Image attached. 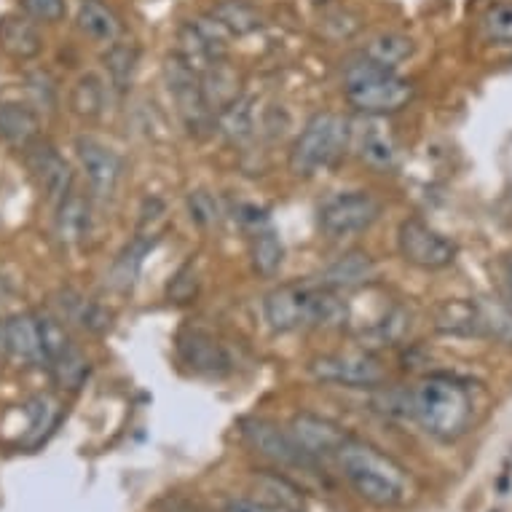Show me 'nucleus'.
Segmentation results:
<instances>
[{
    "mask_svg": "<svg viewBox=\"0 0 512 512\" xmlns=\"http://www.w3.org/2000/svg\"><path fill=\"white\" fill-rule=\"evenodd\" d=\"M41 135V118L25 102H0V140L25 151Z\"/></svg>",
    "mask_w": 512,
    "mask_h": 512,
    "instance_id": "nucleus-20",
    "label": "nucleus"
},
{
    "mask_svg": "<svg viewBox=\"0 0 512 512\" xmlns=\"http://www.w3.org/2000/svg\"><path fill=\"white\" fill-rule=\"evenodd\" d=\"M92 234V207L84 196L70 191L57 204V236L65 244H81Z\"/></svg>",
    "mask_w": 512,
    "mask_h": 512,
    "instance_id": "nucleus-22",
    "label": "nucleus"
},
{
    "mask_svg": "<svg viewBox=\"0 0 512 512\" xmlns=\"http://www.w3.org/2000/svg\"><path fill=\"white\" fill-rule=\"evenodd\" d=\"M164 78H167L169 97L175 100V108L180 118H183V124L191 132L210 129V124H215V116H212L207 102H204L202 76L188 68V65H183L177 57H172L167 62V68H164Z\"/></svg>",
    "mask_w": 512,
    "mask_h": 512,
    "instance_id": "nucleus-10",
    "label": "nucleus"
},
{
    "mask_svg": "<svg viewBox=\"0 0 512 512\" xmlns=\"http://www.w3.org/2000/svg\"><path fill=\"white\" fill-rule=\"evenodd\" d=\"M239 427H242V437L247 440V445L255 454H261L263 459L282 464V467H306V464H311L303 456L301 448L295 445L290 432L279 429L277 424H271L266 419H244Z\"/></svg>",
    "mask_w": 512,
    "mask_h": 512,
    "instance_id": "nucleus-12",
    "label": "nucleus"
},
{
    "mask_svg": "<svg viewBox=\"0 0 512 512\" xmlns=\"http://www.w3.org/2000/svg\"><path fill=\"white\" fill-rule=\"evenodd\" d=\"M215 124H218L220 135L226 137L228 143L236 145L250 140L252 132H255V110H252V102L247 97H239L228 108L215 113Z\"/></svg>",
    "mask_w": 512,
    "mask_h": 512,
    "instance_id": "nucleus-28",
    "label": "nucleus"
},
{
    "mask_svg": "<svg viewBox=\"0 0 512 512\" xmlns=\"http://www.w3.org/2000/svg\"><path fill=\"white\" fill-rule=\"evenodd\" d=\"M105 68H108L110 84L116 89H126L132 84V76L137 70V49L126 46V43H110L108 54H105Z\"/></svg>",
    "mask_w": 512,
    "mask_h": 512,
    "instance_id": "nucleus-33",
    "label": "nucleus"
},
{
    "mask_svg": "<svg viewBox=\"0 0 512 512\" xmlns=\"http://www.w3.org/2000/svg\"><path fill=\"white\" fill-rule=\"evenodd\" d=\"M311 376L322 384L346 389H376L384 381V368L370 352H333L319 354L309 365Z\"/></svg>",
    "mask_w": 512,
    "mask_h": 512,
    "instance_id": "nucleus-7",
    "label": "nucleus"
},
{
    "mask_svg": "<svg viewBox=\"0 0 512 512\" xmlns=\"http://www.w3.org/2000/svg\"><path fill=\"white\" fill-rule=\"evenodd\" d=\"M177 357L199 376H223L231 370L226 346L202 328H183L177 333Z\"/></svg>",
    "mask_w": 512,
    "mask_h": 512,
    "instance_id": "nucleus-14",
    "label": "nucleus"
},
{
    "mask_svg": "<svg viewBox=\"0 0 512 512\" xmlns=\"http://www.w3.org/2000/svg\"><path fill=\"white\" fill-rule=\"evenodd\" d=\"M408 413L419 421L421 429L443 443L459 440L475 421V400L470 384L456 376L432 373L421 378L408 395Z\"/></svg>",
    "mask_w": 512,
    "mask_h": 512,
    "instance_id": "nucleus-1",
    "label": "nucleus"
},
{
    "mask_svg": "<svg viewBox=\"0 0 512 512\" xmlns=\"http://www.w3.org/2000/svg\"><path fill=\"white\" fill-rule=\"evenodd\" d=\"M258 488L261 494H266L263 502L277 507V510L285 512H298L301 510V491L290 483L287 478H279V475H258Z\"/></svg>",
    "mask_w": 512,
    "mask_h": 512,
    "instance_id": "nucleus-31",
    "label": "nucleus"
},
{
    "mask_svg": "<svg viewBox=\"0 0 512 512\" xmlns=\"http://www.w3.org/2000/svg\"><path fill=\"white\" fill-rule=\"evenodd\" d=\"M22 9L30 19H38V22H62L65 14H68V3L65 0H22Z\"/></svg>",
    "mask_w": 512,
    "mask_h": 512,
    "instance_id": "nucleus-36",
    "label": "nucleus"
},
{
    "mask_svg": "<svg viewBox=\"0 0 512 512\" xmlns=\"http://www.w3.org/2000/svg\"><path fill=\"white\" fill-rule=\"evenodd\" d=\"M202 94L204 102L210 113H220L223 108H228L231 102H236L242 97V89H239V78L226 62H220L215 68H210L207 73H202Z\"/></svg>",
    "mask_w": 512,
    "mask_h": 512,
    "instance_id": "nucleus-26",
    "label": "nucleus"
},
{
    "mask_svg": "<svg viewBox=\"0 0 512 512\" xmlns=\"http://www.w3.org/2000/svg\"><path fill=\"white\" fill-rule=\"evenodd\" d=\"M76 156L81 169H84L86 180L92 185L94 196L110 199V196L116 194L118 183L124 177V161H121V156L113 148L102 145L94 137H78Z\"/></svg>",
    "mask_w": 512,
    "mask_h": 512,
    "instance_id": "nucleus-11",
    "label": "nucleus"
},
{
    "mask_svg": "<svg viewBox=\"0 0 512 512\" xmlns=\"http://www.w3.org/2000/svg\"><path fill=\"white\" fill-rule=\"evenodd\" d=\"M0 49L14 59H33L43 49L41 33L30 19L3 17L0 19Z\"/></svg>",
    "mask_w": 512,
    "mask_h": 512,
    "instance_id": "nucleus-23",
    "label": "nucleus"
},
{
    "mask_svg": "<svg viewBox=\"0 0 512 512\" xmlns=\"http://www.w3.org/2000/svg\"><path fill=\"white\" fill-rule=\"evenodd\" d=\"M46 365H49L51 376H54V381L62 389H78L86 381V376H89V362H86V357L76 344L65 346Z\"/></svg>",
    "mask_w": 512,
    "mask_h": 512,
    "instance_id": "nucleus-29",
    "label": "nucleus"
},
{
    "mask_svg": "<svg viewBox=\"0 0 512 512\" xmlns=\"http://www.w3.org/2000/svg\"><path fill=\"white\" fill-rule=\"evenodd\" d=\"M78 27H81V33L100 43H116L121 38V19L102 0H81L78 3Z\"/></svg>",
    "mask_w": 512,
    "mask_h": 512,
    "instance_id": "nucleus-24",
    "label": "nucleus"
},
{
    "mask_svg": "<svg viewBox=\"0 0 512 512\" xmlns=\"http://www.w3.org/2000/svg\"><path fill=\"white\" fill-rule=\"evenodd\" d=\"M344 92L349 105L365 116H389L408 108L416 89L408 78L397 76L395 70L360 57L346 68Z\"/></svg>",
    "mask_w": 512,
    "mask_h": 512,
    "instance_id": "nucleus-4",
    "label": "nucleus"
},
{
    "mask_svg": "<svg viewBox=\"0 0 512 512\" xmlns=\"http://www.w3.org/2000/svg\"><path fill=\"white\" fill-rule=\"evenodd\" d=\"M435 330L445 336H483L486 325H483V306L472 298H454V301H443L435 309Z\"/></svg>",
    "mask_w": 512,
    "mask_h": 512,
    "instance_id": "nucleus-17",
    "label": "nucleus"
},
{
    "mask_svg": "<svg viewBox=\"0 0 512 512\" xmlns=\"http://www.w3.org/2000/svg\"><path fill=\"white\" fill-rule=\"evenodd\" d=\"M194 295H196L194 266H183V269L175 274V279H172V285H169V298H175L177 303H185V301H191Z\"/></svg>",
    "mask_w": 512,
    "mask_h": 512,
    "instance_id": "nucleus-38",
    "label": "nucleus"
},
{
    "mask_svg": "<svg viewBox=\"0 0 512 512\" xmlns=\"http://www.w3.org/2000/svg\"><path fill=\"white\" fill-rule=\"evenodd\" d=\"M413 54V41L411 38H405L400 33H384L373 38L368 43V49L362 51V57H368L370 62H376L381 68H389L395 70L400 62Z\"/></svg>",
    "mask_w": 512,
    "mask_h": 512,
    "instance_id": "nucleus-30",
    "label": "nucleus"
},
{
    "mask_svg": "<svg viewBox=\"0 0 512 512\" xmlns=\"http://www.w3.org/2000/svg\"><path fill=\"white\" fill-rule=\"evenodd\" d=\"M395 145L387 135L381 132H368L362 137V159L368 161L370 167L376 169H389L395 167Z\"/></svg>",
    "mask_w": 512,
    "mask_h": 512,
    "instance_id": "nucleus-34",
    "label": "nucleus"
},
{
    "mask_svg": "<svg viewBox=\"0 0 512 512\" xmlns=\"http://www.w3.org/2000/svg\"><path fill=\"white\" fill-rule=\"evenodd\" d=\"M188 210H191V218L202 226H210L218 220V204L207 191H196V194L188 196Z\"/></svg>",
    "mask_w": 512,
    "mask_h": 512,
    "instance_id": "nucleus-37",
    "label": "nucleus"
},
{
    "mask_svg": "<svg viewBox=\"0 0 512 512\" xmlns=\"http://www.w3.org/2000/svg\"><path fill=\"white\" fill-rule=\"evenodd\" d=\"M502 285H504V295H507V303L512 306V263H507V266H504Z\"/></svg>",
    "mask_w": 512,
    "mask_h": 512,
    "instance_id": "nucleus-40",
    "label": "nucleus"
},
{
    "mask_svg": "<svg viewBox=\"0 0 512 512\" xmlns=\"http://www.w3.org/2000/svg\"><path fill=\"white\" fill-rule=\"evenodd\" d=\"M3 346L6 352L19 360L22 365H46V352H43L41 317L30 311H17L3 322Z\"/></svg>",
    "mask_w": 512,
    "mask_h": 512,
    "instance_id": "nucleus-16",
    "label": "nucleus"
},
{
    "mask_svg": "<svg viewBox=\"0 0 512 512\" xmlns=\"http://www.w3.org/2000/svg\"><path fill=\"white\" fill-rule=\"evenodd\" d=\"M223 512H285L277 510V507H271L266 502H255V499H231L226 502Z\"/></svg>",
    "mask_w": 512,
    "mask_h": 512,
    "instance_id": "nucleus-39",
    "label": "nucleus"
},
{
    "mask_svg": "<svg viewBox=\"0 0 512 512\" xmlns=\"http://www.w3.org/2000/svg\"><path fill=\"white\" fill-rule=\"evenodd\" d=\"M290 437H293L295 445L301 448L303 456L314 464L322 462V459H336L338 448L344 445V440L349 435H346L338 424L322 419V416L298 413V416L290 421Z\"/></svg>",
    "mask_w": 512,
    "mask_h": 512,
    "instance_id": "nucleus-13",
    "label": "nucleus"
},
{
    "mask_svg": "<svg viewBox=\"0 0 512 512\" xmlns=\"http://www.w3.org/2000/svg\"><path fill=\"white\" fill-rule=\"evenodd\" d=\"M352 140V124L338 113H317L303 126L290 148V169L298 177H314L336 167Z\"/></svg>",
    "mask_w": 512,
    "mask_h": 512,
    "instance_id": "nucleus-5",
    "label": "nucleus"
},
{
    "mask_svg": "<svg viewBox=\"0 0 512 512\" xmlns=\"http://www.w3.org/2000/svg\"><path fill=\"white\" fill-rule=\"evenodd\" d=\"M381 218V202L368 191H346L319 207V228L330 239L368 231Z\"/></svg>",
    "mask_w": 512,
    "mask_h": 512,
    "instance_id": "nucleus-6",
    "label": "nucleus"
},
{
    "mask_svg": "<svg viewBox=\"0 0 512 512\" xmlns=\"http://www.w3.org/2000/svg\"><path fill=\"white\" fill-rule=\"evenodd\" d=\"M491 512H499V510H491Z\"/></svg>",
    "mask_w": 512,
    "mask_h": 512,
    "instance_id": "nucleus-41",
    "label": "nucleus"
},
{
    "mask_svg": "<svg viewBox=\"0 0 512 512\" xmlns=\"http://www.w3.org/2000/svg\"><path fill=\"white\" fill-rule=\"evenodd\" d=\"M70 105L81 118H97L105 110V84L97 76H84L70 94Z\"/></svg>",
    "mask_w": 512,
    "mask_h": 512,
    "instance_id": "nucleus-32",
    "label": "nucleus"
},
{
    "mask_svg": "<svg viewBox=\"0 0 512 512\" xmlns=\"http://www.w3.org/2000/svg\"><path fill=\"white\" fill-rule=\"evenodd\" d=\"M336 462L352 488L376 507H400L411 496V478L400 464L378 451L376 445L346 437L338 448Z\"/></svg>",
    "mask_w": 512,
    "mask_h": 512,
    "instance_id": "nucleus-3",
    "label": "nucleus"
},
{
    "mask_svg": "<svg viewBox=\"0 0 512 512\" xmlns=\"http://www.w3.org/2000/svg\"><path fill=\"white\" fill-rule=\"evenodd\" d=\"M25 153L27 167L33 172L35 183L41 185L43 194L49 196L51 202H62L70 194V188H73V169H70L68 161L59 156L54 145L41 143V140L27 145Z\"/></svg>",
    "mask_w": 512,
    "mask_h": 512,
    "instance_id": "nucleus-15",
    "label": "nucleus"
},
{
    "mask_svg": "<svg viewBox=\"0 0 512 512\" xmlns=\"http://www.w3.org/2000/svg\"><path fill=\"white\" fill-rule=\"evenodd\" d=\"M19 413L25 416V427L19 429L17 445L35 448L51 435V429L59 421V400L54 395H35L19 405Z\"/></svg>",
    "mask_w": 512,
    "mask_h": 512,
    "instance_id": "nucleus-18",
    "label": "nucleus"
},
{
    "mask_svg": "<svg viewBox=\"0 0 512 512\" xmlns=\"http://www.w3.org/2000/svg\"><path fill=\"white\" fill-rule=\"evenodd\" d=\"M282 263H285V247H282L277 231L269 223L255 228V234H252V269L261 277H274L282 269Z\"/></svg>",
    "mask_w": 512,
    "mask_h": 512,
    "instance_id": "nucleus-27",
    "label": "nucleus"
},
{
    "mask_svg": "<svg viewBox=\"0 0 512 512\" xmlns=\"http://www.w3.org/2000/svg\"><path fill=\"white\" fill-rule=\"evenodd\" d=\"M153 244H156V234L148 231V234H137L132 242L126 244L124 250L118 252V258L110 266L108 282L113 290L118 293H126V290H132L140 277V269H143L145 255L153 250Z\"/></svg>",
    "mask_w": 512,
    "mask_h": 512,
    "instance_id": "nucleus-21",
    "label": "nucleus"
},
{
    "mask_svg": "<svg viewBox=\"0 0 512 512\" xmlns=\"http://www.w3.org/2000/svg\"><path fill=\"white\" fill-rule=\"evenodd\" d=\"M376 277V263L368 252H346L336 263H330L328 269L319 274V285L328 290H354V287L368 285L370 279Z\"/></svg>",
    "mask_w": 512,
    "mask_h": 512,
    "instance_id": "nucleus-19",
    "label": "nucleus"
},
{
    "mask_svg": "<svg viewBox=\"0 0 512 512\" xmlns=\"http://www.w3.org/2000/svg\"><path fill=\"white\" fill-rule=\"evenodd\" d=\"M210 17L228 35H236V38L258 33L263 27V14L252 6L250 0H220V3H215V9L210 11Z\"/></svg>",
    "mask_w": 512,
    "mask_h": 512,
    "instance_id": "nucleus-25",
    "label": "nucleus"
},
{
    "mask_svg": "<svg viewBox=\"0 0 512 512\" xmlns=\"http://www.w3.org/2000/svg\"><path fill=\"white\" fill-rule=\"evenodd\" d=\"M226 35V30L212 17L185 22L180 27V33H177L175 57L202 76V73H207V70L220 65V62H226Z\"/></svg>",
    "mask_w": 512,
    "mask_h": 512,
    "instance_id": "nucleus-9",
    "label": "nucleus"
},
{
    "mask_svg": "<svg viewBox=\"0 0 512 512\" xmlns=\"http://www.w3.org/2000/svg\"><path fill=\"white\" fill-rule=\"evenodd\" d=\"M397 247L405 261L424 271L448 269L456 261V244L419 218H408L400 223Z\"/></svg>",
    "mask_w": 512,
    "mask_h": 512,
    "instance_id": "nucleus-8",
    "label": "nucleus"
},
{
    "mask_svg": "<svg viewBox=\"0 0 512 512\" xmlns=\"http://www.w3.org/2000/svg\"><path fill=\"white\" fill-rule=\"evenodd\" d=\"M483 27L494 41H512V0L494 3L483 17Z\"/></svg>",
    "mask_w": 512,
    "mask_h": 512,
    "instance_id": "nucleus-35",
    "label": "nucleus"
},
{
    "mask_svg": "<svg viewBox=\"0 0 512 512\" xmlns=\"http://www.w3.org/2000/svg\"><path fill=\"white\" fill-rule=\"evenodd\" d=\"M263 317L274 333L328 328L344 325L349 317V303L338 298L336 290H328L319 282H290L271 290L263 301Z\"/></svg>",
    "mask_w": 512,
    "mask_h": 512,
    "instance_id": "nucleus-2",
    "label": "nucleus"
}]
</instances>
